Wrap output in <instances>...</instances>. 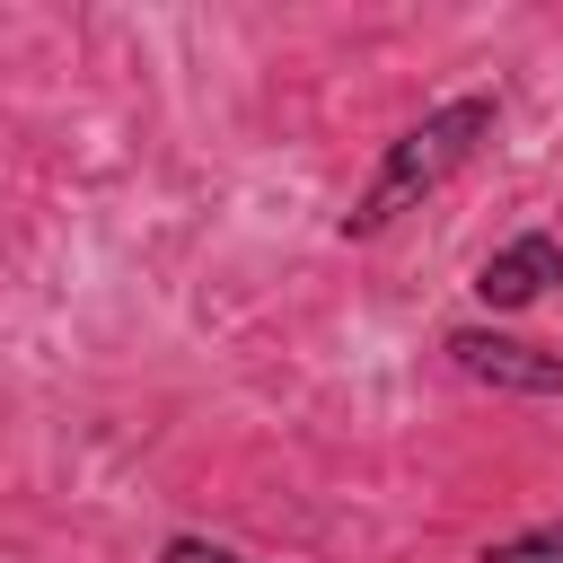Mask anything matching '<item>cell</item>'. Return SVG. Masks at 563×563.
<instances>
[{"mask_svg": "<svg viewBox=\"0 0 563 563\" xmlns=\"http://www.w3.org/2000/svg\"><path fill=\"white\" fill-rule=\"evenodd\" d=\"M493 123H501V88H466V97L431 106L422 123H405V132L378 150V176L361 185V202L334 220V238H378L387 220H405L422 194H440V185L493 141Z\"/></svg>", "mask_w": 563, "mask_h": 563, "instance_id": "cell-1", "label": "cell"}, {"mask_svg": "<svg viewBox=\"0 0 563 563\" xmlns=\"http://www.w3.org/2000/svg\"><path fill=\"white\" fill-rule=\"evenodd\" d=\"M440 352L493 396H563V352L554 343H519V334H493V325H449Z\"/></svg>", "mask_w": 563, "mask_h": 563, "instance_id": "cell-2", "label": "cell"}, {"mask_svg": "<svg viewBox=\"0 0 563 563\" xmlns=\"http://www.w3.org/2000/svg\"><path fill=\"white\" fill-rule=\"evenodd\" d=\"M554 282H563V238H554V229H519V238H501V246L475 264V299H484L493 317L537 308Z\"/></svg>", "mask_w": 563, "mask_h": 563, "instance_id": "cell-3", "label": "cell"}, {"mask_svg": "<svg viewBox=\"0 0 563 563\" xmlns=\"http://www.w3.org/2000/svg\"><path fill=\"white\" fill-rule=\"evenodd\" d=\"M475 563H563V510H554V519H528V528H510V537H493Z\"/></svg>", "mask_w": 563, "mask_h": 563, "instance_id": "cell-4", "label": "cell"}, {"mask_svg": "<svg viewBox=\"0 0 563 563\" xmlns=\"http://www.w3.org/2000/svg\"><path fill=\"white\" fill-rule=\"evenodd\" d=\"M158 563H246L238 545H220V537H194V528H176L167 545H158Z\"/></svg>", "mask_w": 563, "mask_h": 563, "instance_id": "cell-5", "label": "cell"}]
</instances>
